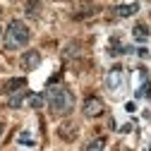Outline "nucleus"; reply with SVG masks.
<instances>
[{"mask_svg": "<svg viewBox=\"0 0 151 151\" xmlns=\"http://www.w3.org/2000/svg\"><path fill=\"white\" fill-rule=\"evenodd\" d=\"M46 106L55 118H63L74 108V93L67 86H50L46 91Z\"/></svg>", "mask_w": 151, "mask_h": 151, "instance_id": "obj_1", "label": "nucleus"}, {"mask_svg": "<svg viewBox=\"0 0 151 151\" xmlns=\"http://www.w3.org/2000/svg\"><path fill=\"white\" fill-rule=\"evenodd\" d=\"M29 39H31V34H29L27 24L19 22V19H14V22H10L7 29H5L3 43H5L7 50H19V48H24V46L29 43Z\"/></svg>", "mask_w": 151, "mask_h": 151, "instance_id": "obj_2", "label": "nucleus"}, {"mask_svg": "<svg viewBox=\"0 0 151 151\" xmlns=\"http://www.w3.org/2000/svg\"><path fill=\"white\" fill-rule=\"evenodd\" d=\"M103 110H106V106H103V101L99 96L84 99V115L86 118H99V115H103Z\"/></svg>", "mask_w": 151, "mask_h": 151, "instance_id": "obj_3", "label": "nucleus"}, {"mask_svg": "<svg viewBox=\"0 0 151 151\" xmlns=\"http://www.w3.org/2000/svg\"><path fill=\"white\" fill-rule=\"evenodd\" d=\"M19 65H22V70H24V72L36 70V67L41 65V53H39V50H27L22 58H19Z\"/></svg>", "mask_w": 151, "mask_h": 151, "instance_id": "obj_4", "label": "nucleus"}, {"mask_svg": "<svg viewBox=\"0 0 151 151\" xmlns=\"http://www.w3.org/2000/svg\"><path fill=\"white\" fill-rule=\"evenodd\" d=\"M139 12V3H122V5H115L113 7V17L115 19H122V17H132Z\"/></svg>", "mask_w": 151, "mask_h": 151, "instance_id": "obj_5", "label": "nucleus"}, {"mask_svg": "<svg viewBox=\"0 0 151 151\" xmlns=\"http://www.w3.org/2000/svg\"><path fill=\"white\" fill-rule=\"evenodd\" d=\"M122 82H125V77H122V70H120V67H113V70L108 72V77H106V86H108L110 91H118V89L122 86Z\"/></svg>", "mask_w": 151, "mask_h": 151, "instance_id": "obj_6", "label": "nucleus"}, {"mask_svg": "<svg viewBox=\"0 0 151 151\" xmlns=\"http://www.w3.org/2000/svg\"><path fill=\"white\" fill-rule=\"evenodd\" d=\"M132 36H134L137 43H146V41H149V27H146V24H134Z\"/></svg>", "mask_w": 151, "mask_h": 151, "instance_id": "obj_7", "label": "nucleus"}, {"mask_svg": "<svg viewBox=\"0 0 151 151\" xmlns=\"http://www.w3.org/2000/svg\"><path fill=\"white\" fill-rule=\"evenodd\" d=\"M24 103H27L29 108H43V106H46V96H41V93H27Z\"/></svg>", "mask_w": 151, "mask_h": 151, "instance_id": "obj_8", "label": "nucleus"}, {"mask_svg": "<svg viewBox=\"0 0 151 151\" xmlns=\"http://www.w3.org/2000/svg\"><path fill=\"white\" fill-rule=\"evenodd\" d=\"M24 84H27L24 77H19V79H10V82L3 86V91H5V93H17V89H22Z\"/></svg>", "mask_w": 151, "mask_h": 151, "instance_id": "obj_9", "label": "nucleus"}, {"mask_svg": "<svg viewBox=\"0 0 151 151\" xmlns=\"http://www.w3.org/2000/svg\"><path fill=\"white\" fill-rule=\"evenodd\" d=\"M27 93H29V91H17V93H12V96L7 99V106H10V108H19V106L24 103V99H27Z\"/></svg>", "mask_w": 151, "mask_h": 151, "instance_id": "obj_10", "label": "nucleus"}, {"mask_svg": "<svg viewBox=\"0 0 151 151\" xmlns=\"http://www.w3.org/2000/svg\"><path fill=\"white\" fill-rule=\"evenodd\" d=\"M103 149H106V139H103V137L93 139V142H89V144L84 146V151H103Z\"/></svg>", "mask_w": 151, "mask_h": 151, "instance_id": "obj_11", "label": "nucleus"}, {"mask_svg": "<svg viewBox=\"0 0 151 151\" xmlns=\"http://www.w3.org/2000/svg\"><path fill=\"white\" fill-rule=\"evenodd\" d=\"M137 96H151V84H149V82H144V84L139 86V91H137Z\"/></svg>", "mask_w": 151, "mask_h": 151, "instance_id": "obj_12", "label": "nucleus"}, {"mask_svg": "<svg viewBox=\"0 0 151 151\" xmlns=\"http://www.w3.org/2000/svg\"><path fill=\"white\" fill-rule=\"evenodd\" d=\"M27 12H29V14H36V12H39V5H36V3H34V5H27Z\"/></svg>", "mask_w": 151, "mask_h": 151, "instance_id": "obj_13", "label": "nucleus"}, {"mask_svg": "<svg viewBox=\"0 0 151 151\" xmlns=\"http://www.w3.org/2000/svg\"><path fill=\"white\" fill-rule=\"evenodd\" d=\"M0 134H3V125H0Z\"/></svg>", "mask_w": 151, "mask_h": 151, "instance_id": "obj_14", "label": "nucleus"}]
</instances>
